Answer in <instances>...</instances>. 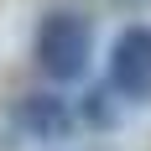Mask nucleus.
Segmentation results:
<instances>
[{"label":"nucleus","mask_w":151,"mask_h":151,"mask_svg":"<svg viewBox=\"0 0 151 151\" xmlns=\"http://www.w3.org/2000/svg\"><path fill=\"white\" fill-rule=\"evenodd\" d=\"M31 58L42 68V78L52 83H78L89 73V58H94V26L89 16L78 11H47L42 26H37V42H31Z\"/></svg>","instance_id":"obj_1"},{"label":"nucleus","mask_w":151,"mask_h":151,"mask_svg":"<svg viewBox=\"0 0 151 151\" xmlns=\"http://www.w3.org/2000/svg\"><path fill=\"white\" fill-rule=\"evenodd\" d=\"M104 89L125 104H146L151 99V26L136 21L109 42V78Z\"/></svg>","instance_id":"obj_2"},{"label":"nucleus","mask_w":151,"mask_h":151,"mask_svg":"<svg viewBox=\"0 0 151 151\" xmlns=\"http://www.w3.org/2000/svg\"><path fill=\"white\" fill-rule=\"evenodd\" d=\"M11 125L26 141H68L78 125V109L63 99L58 89H31L11 104Z\"/></svg>","instance_id":"obj_3"},{"label":"nucleus","mask_w":151,"mask_h":151,"mask_svg":"<svg viewBox=\"0 0 151 151\" xmlns=\"http://www.w3.org/2000/svg\"><path fill=\"white\" fill-rule=\"evenodd\" d=\"M83 120H89V125H115V94H109L104 83L83 99Z\"/></svg>","instance_id":"obj_4"}]
</instances>
